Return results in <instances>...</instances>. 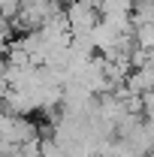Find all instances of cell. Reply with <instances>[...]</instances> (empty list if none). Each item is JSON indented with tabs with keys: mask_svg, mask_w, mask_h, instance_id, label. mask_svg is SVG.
<instances>
[{
	"mask_svg": "<svg viewBox=\"0 0 154 157\" xmlns=\"http://www.w3.org/2000/svg\"><path fill=\"white\" fill-rule=\"evenodd\" d=\"M67 27H70V36H79V33H91L97 24H100V9H97L94 0H70L67 9Z\"/></svg>",
	"mask_w": 154,
	"mask_h": 157,
	"instance_id": "obj_1",
	"label": "cell"
},
{
	"mask_svg": "<svg viewBox=\"0 0 154 157\" xmlns=\"http://www.w3.org/2000/svg\"><path fill=\"white\" fill-rule=\"evenodd\" d=\"M97 9H100V18L103 15H130L133 12V0H94Z\"/></svg>",
	"mask_w": 154,
	"mask_h": 157,
	"instance_id": "obj_2",
	"label": "cell"
},
{
	"mask_svg": "<svg viewBox=\"0 0 154 157\" xmlns=\"http://www.w3.org/2000/svg\"><path fill=\"white\" fill-rule=\"evenodd\" d=\"M130 18H133V27L136 24H154V0H136Z\"/></svg>",
	"mask_w": 154,
	"mask_h": 157,
	"instance_id": "obj_3",
	"label": "cell"
},
{
	"mask_svg": "<svg viewBox=\"0 0 154 157\" xmlns=\"http://www.w3.org/2000/svg\"><path fill=\"white\" fill-rule=\"evenodd\" d=\"M6 94H9V82L3 78V73H0V106H3V100H6Z\"/></svg>",
	"mask_w": 154,
	"mask_h": 157,
	"instance_id": "obj_4",
	"label": "cell"
}]
</instances>
